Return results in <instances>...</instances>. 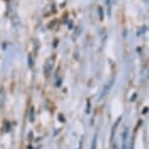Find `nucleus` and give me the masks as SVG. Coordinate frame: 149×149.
<instances>
[{"label":"nucleus","mask_w":149,"mask_h":149,"mask_svg":"<svg viewBox=\"0 0 149 149\" xmlns=\"http://www.w3.org/2000/svg\"><path fill=\"white\" fill-rule=\"evenodd\" d=\"M129 129L125 128L122 133V149L129 148Z\"/></svg>","instance_id":"nucleus-1"},{"label":"nucleus","mask_w":149,"mask_h":149,"mask_svg":"<svg viewBox=\"0 0 149 149\" xmlns=\"http://www.w3.org/2000/svg\"><path fill=\"white\" fill-rule=\"evenodd\" d=\"M52 69H53V60L49 59L48 61L46 62L45 64V67H44V73L46 76H49L50 73H51Z\"/></svg>","instance_id":"nucleus-2"},{"label":"nucleus","mask_w":149,"mask_h":149,"mask_svg":"<svg viewBox=\"0 0 149 149\" xmlns=\"http://www.w3.org/2000/svg\"><path fill=\"white\" fill-rule=\"evenodd\" d=\"M113 81H114V80H112V81H109V83H108L107 85H105V87H104V90H103V93H102V95H101V97L103 95H105L106 93L109 91V89L111 88V86H112V83H113Z\"/></svg>","instance_id":"nucleus-3"},{"label":"nucleus","mask_w":149,"mask_h":149,"mask_svg":"<svg viewBox=\"0 0 149 149\" xmlns=\"http://www.w3.org/2000/svg\"><path fill=\"white\" fill-rule=\"evenodd\" d=\"M4 98H5V91L3 89L0 90V108L4 104Z\"/></svg>","instance_id":"nucleus-4"},{"label":"nucleus","mask_w":149,"mask_h":149,"mask_svg":"<svg viewBox=\"0 0 149 149\" xmlns=\"http://www.w3.org/2000/svg\"><path fill=\"white\" fill-rule=\"evenodd\" d=\"M81 33V27H77L76 33H74V35H73V39H76V38L78 37Z\"/></svg>","instance_id":"nucleus-5"},{"label":"nucleus","mask_w":149,"mask_h":149,"mask_svg":"<svg viewBox=\"0 0 149 149\" xmlns=\"http://www.w3.org/2000/svg\"><path fill=\"white\" fill-rule=\"evenodd\" d=\"M97 139H96V135H94V137L92 139V143H91V148L90 149H96L97 147Z\"/></svg>","instance_id":"nucleus-6"},{"label":"nucleus","mask_w":149,"mask_h":149,"mask_svg":"<svg viewBox=\"0 0 149 149\" xmlns=\"http://www.w3.org/2000/svg\"><path fill=\"white\" fill-rule=\"evenodd\" d=\"M98 13H99V16H100V20L101 21H103V18H104V17H103V9H102V7H98Z\"/></svg>","instance_id":"nucleus-7"},{"label":"nucleus","mask_w":149,"mask_h":149,"mask_svg":"<svg viewBox=\"0 0 149 149\" xmlns=\"http://www.w3.org/2000/svg\"><path fill=\"white\" fill-rule=\"evenodd\" d=\"M28 66L32 68V67L33 66V58H32V55H28Z\"/></svg>","instance_id":"nucleus-8"},{"label":"nucleus","mask_w":149,"mask_h":149,"mask_svg":"<svg viewBox=\"0 0 149 149\" xmlns=\"http://www.w3.org/2000/svg\"><path fill=\"white\" fill-rule=\"evenodd\" d=\"M33 109L32 108V112H30V120H32V121H33Z\"/></svg>","instance_id":"nucleus-9"}]
</instances>
